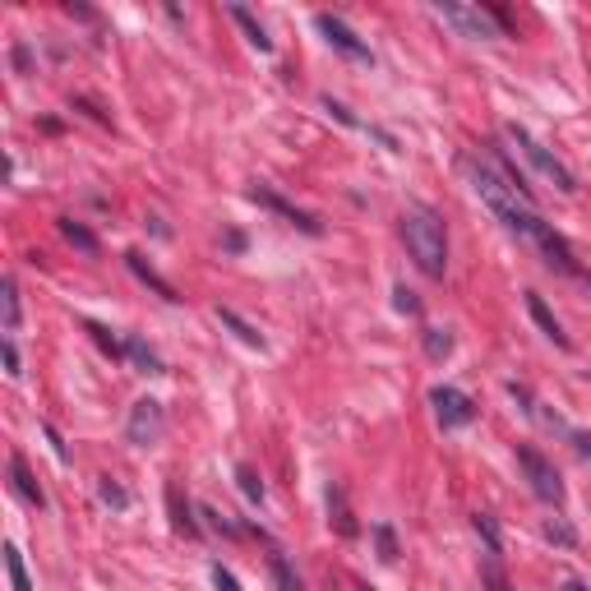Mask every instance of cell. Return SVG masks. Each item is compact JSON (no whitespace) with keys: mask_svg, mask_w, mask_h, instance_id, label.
I'll list each match as a JSON object with an SVG mask.
<instances>
[{"mask_svg":"<svg viewBox=\"0 0 591 591\" xmlns=\"http://www.w3.org/2000/svg\"><path fill=\"white\" fill-rule=\"evenodd\" d=\"M458 167H462V176L471 181L476 199H481V204L490 208V213H495V218L504 222V227L513 231V236H522V241H527L531 222H536V213H531L527 199H522V194L513 190V185H508L504 176H499V171L490 167V162H485V157H462Z\"/></svg>","mask_w":591,"mask_h":591,"instance_id":"6da1fadb","label":"cell"},{"mask_svg":"<svg viewBox=\"0 0 591 591\" xmlns=\"http://www.w3.org/2000/svg\"><path fill=\"white\" fill-rule=\"evenodd\" d=\"M402 241H407V254H411V264L421 268L425 278H444L448 273V227L444 218H439L430 204H407L402 208Z\"/></svg>","mask_w":591,"mask_h":591,"instance_id":"7a4b0ae2","label":"cell"},{"mask_svg":"<svg viewBox=\"0 0 591 591\" xmlns=\"http://www.w3.org/2000/svg\"><path fill=\"white\" fill-rule=\"evenodd\" d=\"M504 139H508V144H518L522 157H527L531 167L541 171V176L555 185L559 194H578V176H573V171H568L564 162H559V157L541 144V139H531V130H522V125H504Z\"/></svg>","mask_w":591,"mask_h":591,"instance_id":"3957f363","label":"cell"},{"mask_svg":"<svg viewBox=\"0 0 591 591\" xmlns=\"http://www.w3.org/2000/svg\"><path fill=\"white\" fill-rule=\"evenodd\" d=\"M435 14L444 19V24H453L462 37H471V42H495V37H504V28H499V19L490 14V5H453V0H435Z\"/></svg>","mask_w":591,"mask_h":591,"instance_id":"277c9868","label":"cell"},{"mask_svg":"<svg viewBox=\"0 0 591 591\" xmlns=\"http://www.w3.org/2000/svg\"><path fill=\"white\" fill-rule=\"evenodd\" d=\"M518 467H522V476H527L531 495L545 499V504H555V508L564 504V476H559V467L545 458L541 448L518 444Z\"/></svg>","mask_w":591,"mask_h":591,"instance_id":"5b68a950","label":"cell"},{"mask_svg":"<svg viewBox=\"0 0 591 591\" xmlns=\"http://www.w3.org/2000/svg\"><path fill=\"white\" fill-rule=\"evenodd\" d=\"M527 241L536 245V254L545 259V268H555V273H568V278H582V268H578V259H573V250H568V241L559 236L550 222H531V231H527Z\"/></svg>","mask_w":591,"mask_h":591,"instance_id":"8992f818","label":"cell"},{"mask_svg":"<svg viewBox=\"0 0 591 591\" xmlns=\"http://www.w3.org/2000/svg\"><path fill=\"white\" fill-rule=\"evenodd\" d=\"M162 435H167V411H162V402H157V398H139L130 407V421H125V439L139 444V448H153Z\"/></svg>","mask_w":591,"mask_h":591,"instance_id":"52a82bcc","label":"cell"},{"mask_svg":"<svg viewBox=\"0 0 591 591\" xmlns=\"http://www.w3.org/2000/svg\"><path fill=\"white\" fill-rule=\"evenodd\" d=\"M314 28L324 33V42L338 51V56H347V61H356V65H374L370 42H361V37H356L347 24H342L338 14H328V10H324V14H314Z\"/></svg>","mask_w":591,"mask_h":591,"instance_id":"ba28073f","label":"cell"},{"mask_svg":"<svg viewBox=\"0 0 591 591\" xmlns=\"http://www.w3.org/2000/svg\"><path fill=\"white\" fill-rule=\"evenodd\" d=\"M250 204L268 208V213H278L282 222H291V227L305 231V236H324V222L314 218V213H305V208L287 204V199H282L278 190H268V185H250Z\"/></svg>","mask_w":591,"mask_h":591,"instance_id":"9c48e42d","label":"cell"},{"mask_svg":"<svg viewBox=\"0 0 591 591\" xmlns=\"http://www.w3.org/2000/svg\"><path fill=\"white\" fill-rule=\"evenodd\" d=\"M430 407H435V421L444 425V430H462V425L476 421V402H471L467 393H458V388H448V384L430 388Z\"/></svg>","mask_w":591,"mask_h":591,"instance_id":"30bf717a","label":"cell"},{"mask_svg":"<svg viewBox=\"0 0 591 591\" xmlns=\"http://www.w3.org/2000/svg\"><path fill=\"white\" fill-rule=\"evenodd\" d=\"M319 107H324L328 116H333V121H342V125H347V130H361V134H370L374 144H384L388 153H402V144H398V139H393V134H388V130H379V125H370V121H361V116H356V111H351L347 102H338V97H333V93H324V97H319Z\"/></svg>","mask_w":591,"mask_h":591,"instance_id":"8fae6325","label":"cell"},{"mask_svg":"<svg viewBox=\"0 0 591 591\" xmlns=\"http://www.w3.org/2000/svg\"><path fill=\"white\" fill-rule=\"evenodd\" d=\"M324 499H328V522H333V531H338L342 541L361 536V522H356V513H351V504H347V490H342L338 481H328Z\"/></svg>","mask_w":591,"mask_h":591,"instance_id":"7c38bea8","label":"cell"},{"mask_svg":"<svg viewBox=\"0 0 591 591\" xmlns=\"http://www.w3.org/2000/svg\"><path fill=\"white\" fill-rule=\"evenodd\" d=\"M10 490L24 499L28 508H47V490H42V485H37V476L28 471L24 453H10Z\"/></svg>","mask_w":591,"mask_h":591,"instance_id":"4fadbf2b","label":"cell"},{"mask_svg":"<svg viewBox=\"0 0 591 591\" xmlns=\"http://www.w3.org/2000/svg\"><path fill=\"white\" fill-rule=\"evenodd\" d=\"M167 508H171V527L181 531L185 541H199V536H204V527H199V518H194V504L181 495V481L167 485Z\"/></svg>","mask_w":591,"mask_h":591,"instance_id":"5bb4252c","label":"cell"},{"mask_svg":"<svg viewBox=\"0 0 591 591\" xmlns=\"http://www.w3.org/2000/svg\"><path fill=\"white\" fill-rule=\"evenodd\" d=\"M527 314L536 319V328H541V333H545L550 342H555L559 351H568V347H573V342H568V333H564V324L555 319V310H550V305L541 301V291H527Z\"/></svg>","mask_w":591,"mask_h":591,"instance_id":"9a60e30c","label":"cell"},{"mask_svg":"<svg viewBox=\"0 0 591 591\" xmlns=\"http://www.w3.org/2000/svg\"><path fill=\"white\" fill-rule=\"evenodd\" d=\"M125 268H130V273H134V278H139V282H144V287H153L157 296H162V301H171V305L181 301V296H176V287H171V282L162 278V273H157V268L148 264V259H144V254H139V250H130V254H125Z\"/></svg>","mask_w":591,"mask_h":591,"instance_id":"2e32d148","label":"cell"},{"mask_svg":"<svg viewBox=\"0 0 591 591\" xmlns=\"http://www.w3.org/2000/svg\"><path fill=\"white\" fill-rule=\"evenodd\" d=\"M227 14L236 19V24H241V33L250 37V47L259 51V56H273V37H268V28L259 24V19H254V14L245 10V5H227Z\"/></svg>","mask_w":591,"mask_h":591,"instance_id":"e0dca14e","label":"cell"},{"mask_svg":"<svg viewBox=\"0 0 591 591\" xmlns=\"http://www.w3.org/2000/svg\"><path fill=\"white\" fill-rule=\"evenodd\" d=\"M125 361H134V370H139V374H167L162 356H157V351L148 347L139 333H130V338H125Z\"/></svg>","mask_w":591,"mask_h":591,"instance_id":"ac0fdd59","label":"cell"},{"mask_svg":"<svg viewBox=\"0 0 591 591\" xmlns=\"http://www.w3.org/2000/svg\"><path fill=\"white\" fill-rule=\"evenodd\" d=\"M218 319L231 328V333H236V338L245 342V347H254V351H264V347H268V342H264V333H259L254 324H245V319H241L236 310H227V305H222V310H218Z\"/></svg>","mask_w":591,"mask_h":591,"instance_id":"d6986e66","label":"cell"},{"mask_svg":"<svg viewBox=\"0 0 591 591\" xmlns=\"http://www.w3.org/2000/svg\"><path fill=\"white\" fill-rule=\"evenodd\" d=\"M56 227H61V236H65V241H70V245H74V250H84V254H97V250H102V241H97V236H93V231L84 227V222H74V218H61V222H56Z\"/></svg>","mask_w":591,"mask_h":591,"instance_id":"ffe728a7","label":"cell"},{"mask_svg":"<svg viewBox=\"0 0 591 591\" xmlns=\"http://www.w3.org/2000/svg\"><path fill=\"white\" fill-rule=\"evenodd\" d=\"M268 573H273V587H278V591H305L301 573L291 568L287 555H273V559H268Z\"/></svg>","mask_w":591,"mask_h":591,"instance_id":"44dd1931","label":"cell"},{"mask_svg":"<svg viewBox=\"0 0 591 591\" xmlns=\"http://www.w3.org/2000/svg\"><path fill=\"white\" fill-rule=\"evenodd\" d=\"M471 527H476V536L485 541V555H504V536H499V522L490 518V513H476Z\"/></svg>","mask_w":591,"mask_h":591,"instance_id":"7402d4cb","label":"cell"},{"mask_svg":"<svg viewBox=\"0 0 591 591\" xmlns=\"http://www.w3.org/2000/svg\"><path fill=\"white\" fill-rule=\"evenodd\" d=\"M421 342H425V356H430V361H448V351H453V333H448V328H425Z\"/></svg>","mask_w":591,"mask_h":591,"instance_id":"603a6c76","label":"cell"},{"mask_svg":"<svg viewBox=\"0 0 591 591\" xmlns=\"http://www.w3.org/2000/svg\"><path fill=\"white\" fill-rule=\"evenodd\" d=\"M236 485H241V495L250 499V504H264V481H259V471L250 467V462H241V467H236Z\"/></svg>","mask_w":591,"mask_h":591,"instance_id":"cb8c5ba5","label":"cell"},{"mask_svg":"<svg viewBox=\"0 0 591 591\" xmlns=\"http://www.w3.org/2000/svg\"><path fill=\"white\" fill-rule=\"evenodd\" d=\"M97 499H102L107 508H116V513L130 508V495H125V485L116 481V476H102V481H97Z\"/></svg>","mask_w":591,"mask_h":591,"instance_id":"d4e9b609","label":"cell"},{"mask_svg":"<svg viewBox=\"0 0 591 591\" xmlns=\"http://www.w3.org/2000/svg\"><path fill=\"white\" fill-rule=\"evenodd\" d=\"M5 568H10V587L14 591H33V582H28V568H24V555H19V545H5Z\"/></svg>","mask_w":591,"mask_h":591,"instance_id":"484cf974","label":"cell"},{"mask_svg":"<svg viewBox=\"0 0 591 591\" xmlns=\"http://www.w3.org/2000/svg\"><path fill=\"white\" fill-rule=\"evenodd\" d=\"M24 324V310H19V282L5 278V333H19Z\"/></svg>","mask_w":591,"mask_h":591,"instance_id":"4316f807","label":"cell"},{"mask_svg":"<svg viewBox=\"0 0 591 591\" xmlns=\"http://www.w3.org/2000/svg\"><path fill=\"white\" fill-rule=\"evenodd\" d=\"M199 518H208V527H213V531H222V536H231V541H236V536H245V527H241V522H231L227 513H218L213 504H199Z\"/></svg>","mask_w":591,"mask_h":591,"instance_id":"83f0119b","label":"cell"},{"mask_svg":"<svg viewBox=\"0 0 591 591\" xmlns=\"http://www.w3.org/2000/svg\"><path fill=\"white\" fill-rule=\"evenodd\" d=\"M84 333H88V338H93L102 351H107L111 361H121V356H125V347L111 338V328H102V324H93V319H84Z\"/></svg>","mask_w":591,"mask_h":591,"instance_id":"f1b7e54d","label":"cell"},{"mask_svg":"<svg viewBox=\"0 0 591 591\" xmlns=\"http://www.w3.org/2000/svg\"><path fill=\"white\" fill-rule=\"evenodd\" d=\"M374 545H379V559H384V564L398 559V531L388 527V522H374Z\"/></svg>","mask_w":591,"mask_h":591,"instance_id":"f546056e","label":"cell"},{"mask_svg":"<svg viewBox=\"0 0 591 591\" xmlns=\"http://www.w3.org/2000/svg\"><path fill=\"white\" fill-rule=\"evenodd\" d=\"M508 398L518 402V411L527 416V421H541V407H536V398L527 393V384H518V379H508Z\"/></svg>","mask_w":591,"mask_h":591,"instance_id":"4dcf8cb0","label":"cell"},{"mask_svg":"<svg viewBox=\"0 0 591 591\" xmlns=\"http://www.w3.org/2000/svg\"><path fill=\"white\" fill-rule=\"evenodd\" d=\"M393 310H398V314H421V301H416V291H411L407 282L393 287Z\"/></svg>","mask_w":591,"mask_h":591,"instance_id":"1f68e13d","label":"cell"},{"mask_svg":"<svg viewBox=\"0 0 591 591\" xmlns=\"http://www.w3.org/2000/svg\"><path fill=\"white\" fill-rule=\"evenodd\" d=\"M42 435H47V444H51V453H56V462H61V467H70V444L61 439V430H56L51 421H42Z\"/></svg>","mask_w":591,"mask_h":591,"instance_id":"d6a6232c","label":"cell"},{"mask_svg":"<svg viewBox=\"0 0 591 591\" xmlns=\"http://www.w3.org/2000/svg\"><path fill=\"white\" fill-rule=\"evenodd\" d=\"M545 536H550L555 545H578V531L568 527V522H550V527H545Z\"/></svg>","mask_w":591,"mask_h":591,"instance_id":"836d02e7","label":"cell"},{"mask_svg":"<svg viewBox=\"0 0 591 591\" xmlns=\"http://www.w3.org/2000/svg\"><path fill=\"white\" fill-rule=\"evenodd\" d=\"M0 356H5V374H10V379H19V347H14V338H5L0 342Z\"/></svg>","mask_w":591,"mask_h":591,"instance_id":"e575fe53","label":"cell"},{"mask_svg":"<svg viewBox=\"0 0 591 591\" xmlns=\"http://www.w3.org/2000/svg\"><path fill=\"white\" fill-rule=\"evenodd\" d=\"M213 587H218V591H241V582H236V573H231V568L213 564Z\"/></svg>","mask_w":591,"mask_h":591,"instance_id":"d590c367","label":"cell"},{"mask_svg":"<svg viewBox=\"0 0 591 591\" xmlns=\"http://www.w3.org/2000/svg\"><path fill=\"white\" fill-rule=\"evenodd\" d=\"M568 444L578 448L582 462H591V435H587V430H568Z\"/></svg>","mask_w":591,"mask_h":591,"instance_id":"8d00e7d4","label":"cell"},{"mask_svg":"<svg viewBox=\"0 0 591 591\" xmlns=\"http://www.w3.org/2000/svg\"><path fill=\"white\" fill-rule=\"evenodd\" d=\"M10 56H14V70H19V74H28V70H33V51H28L24 42H14V51H10Z\"/></svg>","mask_w":591,"mask_h":591,"instance_id":"74e56055","label":"cell"},{"mask_svg":"<svg viewBox=\"0 0 591 591\" xmlns=\"http://www.w3.org/2000/svg\"><path fill=\"white\" fill-rule=\"evenodd\" d=\"M65 10H70V14H74V19H84V24H97V14H93V10H88V5H65Z\"/></svg>","mask_w":591,"mask_h":591,"instance_id":"f35d334b","label":"cell"},{"mask_svg":"<svg viewBox=\"0 0 591 591\" xmlns=\"http://www.w3.org/2000/svg\"><path fill=\"white\" fill-rule=\"evenodd\" d=\"M227 250H231V254H241V250H245V236H241V231H227Z\"/></svg>","mask_w":591,"mask_h":591,"instance_id":"ab89813d","label":"cell"},{"mask_svg":"<svg viewBox=\"0 0 591 591\" xmlns=\"http://www.w3.org/2000/svg\"><path fill=\"white\" fill-rule=\"evenodd\" d=\"M564 591H591V587H587V582H578V578H568V582H564Z\"/></svg>","mask_w":591,"mask_h":591,"instance_id":"60d3db41","label":"cell"},{"mask_svg":"<svg viewBox=\"0 0 591 591\" xmlns=\"http://www.w3.org/2000/svg\"><path fill=\"white\" fill-rule=\"evenodd\" d=\"M356 591H374V587H370V582H356Z\"/></svg>","mask_w":591,"mask_h":591,"instance_id":"b9f144b4","label":"cell"}]
</instances>
